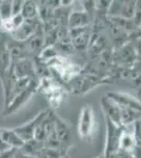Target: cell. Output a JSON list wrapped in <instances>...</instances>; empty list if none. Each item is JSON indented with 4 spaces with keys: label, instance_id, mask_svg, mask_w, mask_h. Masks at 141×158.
Here are the masks:
<instances>
[{
    "label": "cell",
    "instance_id": "21",
    "mask_svg": "<svg viewBox=\"0 0 141 158\" xmlns=\"http://www.w3.org/2000/svg\"><path fill=\"white\" fill-rule=\"evenodd\" d=\"M0 16L2 21L6 19H10L13 16L12 15V1L10 0H3L0 2Z\"/></svg>",
    "mask_w": 141,
    "mask_h": 158
},
{
    "label": "cell",
    "instance_id": "28",
    "mask_svg": "<svg viewBox=\"0 0 141 158\" xmlns=\"http://www.w3.org/2000/svg\"><path fill=\"white\" fill-rule=\"evenodd\" d=\"M135 51H136V54H139L141 56V40H138L137 44H136V48H135Z\"/></svg>",
    "mask_w": 141,
    "mask_h": 158
},
{
    "label": "cell",
    "instance_id": "3",
    "mask_svg": "<svg viewBox=\"0 0 141 158\" xmlns=\"http://www.w3.org/2000/svg\"><path fill=\"white\" fill-rule=\"evenodd\" d=\"M37 88H38V81L36 80V79H34L24 91H22L21 93L16 95L9 103H7V106H6V110H4V115L6 116L12 115V114L16 113L18 110L21 109L22 106L33 97V95H34L36 92H37Z\"/></svg>",
    "mask_w": 141,
    "mask_h": 158
},
{
    "label": "cell",
    "instance_id": "12",
    "mask_svg": "<svg viewBox=\"0 0 141 158\" xmlns=\"http://www.w3.org/2000/svg\"><path fill=\"white\" fill-rule=\"evenodd\" d=\"M89 15L83 11H73L68 15V25L70 30L85 27L89 24Z\"/></svg>",
    "mask_w": 141,
    "mask_h": 158
},
{
    "label": "cell",
    "instance_id": "1",
    "mask_svg": "<svg viewBox=\"0 0 141 158\" xmlns=\"http://www.w3.org/2000/svg\"><path fill=\"white\" fill-rule=\"evenodd\" d=\"M106 118V117H104ZM106 146H104V158H111L119 151V141L122 133L124 132L122 126H118L110 119L106 118Z\"/></svg>",
    "mask_w": 141,
    "mask_h": 158
},
{
    "label": "cell",
    "instance_id": "27",
    "mask_svg": "<svg viewBox=\"0 0 141 158\" xmlns=\"http://www.w3.org/2000/svg\"><path fill=\"white\" fill-rule=\"evenodd\" d=\"M9 149H11V148H10V147H7L6 144L4 143L3 141H2L1 137H0V153H2V152L6 151V150H9Z\"/></svg>",
    "mask_w": 141,
    "mask_h": 158
},
{
    "label": "cell",
    "instance_id": "26",
    "mask_svg": "<svg viewBox=\"0 0 141 158\" xmlns=\"http://www.w3.org/2000/svg\"><path fill=\"white\" fill-rule=\"evenodd\" d=\"M17 149H9L6 151L0 153V158H15V153Z\"/></svg>",
    "mask_w": 141,
    "mask_h": 158
},
{
    "label": "cell",
    "instance_id": "17",
    "mask_svg": "<svg viewBox=\"0 0 141 158\" xmlns=\"http://www.w3.org/2000/svg\"><path fill=\"white\" fill-rule=\"evenodd\" d=\"M21 16L23 17L25 21L29 20H34L38 18V6L37 2L35 1H23V6L21 10Z\"/></svg>",
    "mask_w": 141,
    "mask_h": 158
},
{
    "label": "cell",
    "instance_id": "20",
    "mask_svg": "<svg viewBox=\"0 0 141 158\" xmlns=\"http://www.w3.org/2000/svg\"><path fill=\"white\" fill-rule=\"evenodd\" d=\"M63 154L62 152L58 151V150L50 149V148H43V149L36 155L35 158H62Z\"/></svg>",
    "mask_w": 141,
    "mask_h": 158
},
{
    "label": "cell",
    "instance_id": "31",
    "mask_svg": "<svg viewBox=\"0 0 141 158\" xmlns=\"http://www.w3.org/2000/svg\"><path fill=\"white\" fill-rule=\"evenodd\" d=\"M140 27H141V25H140Z\"/></svg>",
    "mask_w": 141,
    "mask_h": 158
},
{
    "label": "cell",
    "instance_id": "2",
    "mask_svg": "<svg viewBox=\"0 0 141 158\" xmlns=\"http://www.w3.org/2000/svg\"><path fill=\"white\" fill-rule=\"evenodd\" d=\"M95 114L92 106H84L81 109L78 120V134L82 139H89L94 134Z\"/></svg>",
    "mask_w": 141,
    "mask_h": 158
},
{
    "label": "cell",
    "instance_id": "6",
    "mask_svg": "<svg viewBox=\"0 0 141 158\" xmlns=\"http://www.w3.org/2000/svg\"><path fill=\"white\" fill-rule=\"evenodd\" d=\"M54 121H55V114L51 111L50 114L36 128L34 139L44 143L54 133Z\"/></svg>",
    "mask_w": 141,
    "mask_h": 158
},
{
    "label": "cell",
    "instance_id": "11",
    "mask_svg": "<svg viewBox=\"0 0 141 158\" xmlns=\"http://www.w3.org/2000/svg\"><path fill=\"white\" fill-rule=\"evenodd\" d=\"M0 137L2 141L11 149H20L23 146L24 141L17 135L13 129H1L0 128Z\"/></svg>",
    "mask_w": 141,
    "mask_h": 158
},
{
    "label": "cell",
    "instance_id": "29",
    "mask_svg": "<svg viewBox=\"0 0 141 158\" xmlns=\"http://www.w3.org/2000/svg\"><path fill=\"white\" fill-rule=\"evenodd\" d=\"M1 2V1H0ZM1 23H2V19H1V16H0V27H1Z\"/></svg>",
    "mask_w": 141,
    "mask_h": 158
},
{
    "label": "cell",
    "instance_id": "7",
    "mask_svg": "<svg viewBox=\"0 0 141 158\" xmlns=\"http://www.w3.org/2000/svg\"><path fill=\"white\" fill-rule=\"evenodd\" d=\"M101 106L106 118L110 119L118 126H121V111L120 106L116 101L111 99L109 96H106L101 99Z\"/></svg>",
    "mask_w": 141,
    "mask_h": 158
},
{
    "label": "cell",
    "instance_id": "4",
    "mask_svg": "<svg viewBox=\"0 0 141 158\" xmlns=\"http://www.w3.org/2000/svg\"><path fill=\"white\" fill-rule=\"evenodd\" d=\"M50 112H51L50 110H43V111L39 112L35 117H33L30 121H27V123L22 124V126H20V127H16V128H14L13 130L16 132L18 136L23 140L24 142L29 141L31 139H34L36 128H37L38 124L50 114Z\"/></svg>",
    "mask_w": 141,
    "mask_h": 158
},
{
    "label": "cell",
    "instance_id": "16",
    "mask_svg": "<svg viewBox=\"0 0 141 158\" xmlns=\"http://www.w3.org/2000/svg\"><path fill=\"white\" fill-rule=\"evenodd\" d=\"M136 149V141L134 138V135L130 134L127 132H123L120 137L119 141V151L124 153H132Z\"/></svg>",
    "mask_w": 141,
    "mask_h": 158
},
{
    "label": "cell",
    "instance_id": "15",
    "mask_svg": "<svg viewBox=\"0 0 141 158\" xmlns=\"http://www.w3.org/2000/svg\"><path fill=\"white\" fill-rule=\"evenodd\" d=\"M43 148H44V143H42V142L38 141L36 139H31L29 141H25L23 146L20 148L19 150L23 154L27 155V156L35 158L36 155L41 151Z\"/></svg>",
    "mask_w": 141,
    "mask_h": 158
},
{
    "label": "cell",
    "instance_id": "25",
    "mask_svg": "<svg viewBox=\"0 0 141 158\" xmlns=\"http://www.w3.org/2000/svg\"><path fill=\"white\" fill-rule=\"evenodd\" d=\"M111 2L112 1H96V7L100 10V11H103L104 10V12L107 13Z\"/></svg>",
    "mask_w": 141,
    "mask_h": 158
},
{
    "label": "cell",
    "instance_id": "10",
    "mask_svg": "<svg viewBox=\"0 0 141 158\" xmlns=\"http://www.w3.org/2000/svg\"><path fill=\"white\" fill-rule=\"evenodd\" d=\"M53 135L59 142H61V143L63 144V146L70 143V139H71L70 127L66 124L65 121H63L62 119H60L56 115H55V121H54Z\"/></svg>",
    "mask_w": 141,
    "mask_h": 158
},
{
    "label": "cell",
    "instance_id": "19",
    "mask_svg": "<svg viewBox=\"0 0 141 158\" xmlns=\"http://www.w3.org/2000/svg\"><path fill=\"white\" fill-rule=\"evenodd\" d=\"M136 51L134 48H132V45H130V48H127V45L125 48H123L121 51H119V59L121 61H123L124 63H129L135 60L136 58Z\"/></svg>",
    "mask_w": 141,
    "mask_h": 158
},
{
    "label": "cell",
    "instance_id": "23",
    "mask_svg": "<svg viewBox=\"0 0 141 158\" xmlns=\"http://www.w3.org/2000/svg\"><path fill=\"white\" fill-rule=\"evenodd\" d=\"M133 23L137 27L141 25V1H136L135 14L133 17Z\"/></svg>",
    "mask_w": 141,
    "mask_h": 158
},
{
    "label": "cell",
    "instance_id": "30",
    "mask_svg": "<svg viewBox=\"0 0 141 158\" xmlns=\"http://www.w3.org/2000/svg\"><path fill=\"white\" fill-rule=\"evenodd\" d=\"M62 158H70V157H68V155H63V156H62Z\"/></svg>",
    "mask_w": 141,
    "mask_h": 158
},
{
    "label": "cell",
    "instance_id": "8",
    "mask_svg": "<svg viewBox=\"0 0 141 158\" xmlns=\"http://www.w3.org/2000/svg\"><path fill=\"white\" fill-rule=\"evenodd\" d=\"M106 96H109L111 99L116 101L119 106L132 109V110H134V111H137V112H139V113H141V101L138 100L134 96L130 95V94L113 92V93L107 94Z\"/></svg>",
    "mask_w": 141,
    "mask_h": 158
},
{
    "label": "cell",
    "instance_id": "24",
    "mask_svg": "<svg viewBox=\"0 0 141 158\" xmlns=\"http://www.w3.org/2000/svg\"><path fill=\"white\" fill-rule=\"evenodd\" d=\"M23 1L22 0H12V15H18L21 13Z\"/></svg>",
    "mask_w": 141,
    "mask_h": 158
},
{
    "label": "cell",
    "instance_id": "13",
    "mask_svg": "<svg viewBox=\"0 0 141 158\" xmlns=\"http://www.w3.org/2000/svg\"><path fill=\"white\" fill-rule=\"evenodd\" d=\"M44 95L47 96V100L50 103L51 108L53 109L59 108V106H60L63 100V97H64L62 88H60L59 85H55L52 90L48 91Z\"/></svg>",
    "mask_w": 141,
    "mask_h": 158
},
{
    "label": "cell",
    "instance_id": "18",
    "mask_svg": "<svg viewBox=\"0 0 141 158\" xmlns=\"http://www.w3.org/2000/svg\"><path fill=\"white\" fill-rule=\"evenodd\" d=\"M136 1H123L122 2L121 13H120V18L125 20H133L135 14Z\"/></svg>",
    "mask_w": 141,
    "mask_h": 158
},
{
    "label": "cell",
    "instance_id": "5",
    "mask_svg": "<svg viewBox=\"0 0 141 158\" xmlns=\"http://www.w3.org/2000/svg\"><path fill=\"white\" fill-rule=\"evenodd\" d=\"M13 72L16 79L36 78L35 62L30 58L25 57L13 62Z\"/></svg>",
    "mask_w": 141,
    "mask_h": 158
},
{
    "label": "cell",
    "instance_id": "9",
    "mask_svg": "<svg viewBox=\"0 0 141 158\" xmlns=\"http://www.w3.org/2000/svg\"><path fill=\"white\" fill-rule=\"evenodd\" d=\"M89 27H80V29L68 30V37H70L72 44L74 48L78 50L86 49L89 41Z\"/></svg>",
    "mask_w": 141,
    "mask_h": 158
},
{
    "label": "cell",
    "instance_id": "14",
    "mask_svg": "<svg viewBox=\"0 0 141 158\" xmlns=\"http://www.w3.org/2000/svg\"><path fill=\"white\" fill-rule=\"evenodd\" d=\"M24 21L25 20L23 19V17L21 16V14L14 15V16H12L10 19H6L2 21L1 27H0V32L9 33L10 34V33L14 32L15 30H17L19 27H21Z\"/></svg>",
    "mask_w": 141,
    "mask_h": 158
},
{
    "label": "cell",
    "instance_id": "22",
    "mask_svg": "<svg viewBox=\"0 0 141 158\" xmlns=\"http://www.w3.org/2000/svg\"><path fill=\"white\" fill-rule=\"evenodd\" d=\"M122 2L123 1H112L109 7V13L113 18L116 17H120V13H121V7H122Z\"/></svg>",
    "mask_w": 141,
    "mask_h": 158
}]
</instances>
